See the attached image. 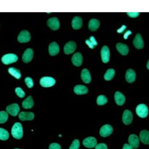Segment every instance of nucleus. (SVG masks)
<instances>
[{"label":"nucleus","mask_w":149,"mask_h":149,"mask_svg":"<svg viewBox=\"0 0 149 149\" xmlns=\"http://www.w3.org/2000/svg\"><path fill=\"white\" fill-rule=\"evenodd\" d=\"M12 136L16 139H21L23 136V130L21 124L18 122L14 123L13 127L12 128Z\"/></svg>","instance_id":"obj_1"},{"label":"nucleus","mask_w":149,"mask_h":149,"mask_svg":"<svg viewBox=\"0 0 149 149\" xmlns=\"http://www.w3.org/2000/svg\"><path fill=\"white\" fill-rule=\"evenodd\" d=\"M134 45L137 49H142L144 47V41L142 39V36L140 33H138L136 35L135 38H134L133 41Z\"/></svg>","instance_id":"obj_16"},{"label":"nucleus","mask_w":149,"mask_h":149,"mask_svg":"<svg viewBox=\"0 0 149 149\" xmlns=\"http://www.w3.org/2000/svg\"><path fill=\"white\" fill-rule=\"evenodd\" d=\"M89 40H90L91 42H92V43L93 45H94V47L96 46V45H98V42H97L96 40V39H95V37L94 36H91Z\"/></svg>","instance_id":"obj_39"},{"label":"nucleus","mask_w":149,"mask_h":149,"mask_svg":"<svg viewBox=\"0 0 149 149\" xmlns=\"http://www.w3.org/2000/svg\"><path fill=\"white\" fill-rule=\"evenodd\" d=\"M83 24L82 18L79 16H75L72 20V26L74 29H79L81 28Z\"/></svg>","instance_id":"obj_25"},{"label":"nucleus","mask_w":149,"mask_h":149,"mask_svg":"<svg viewBox=\"0 0 149 149\" xmlns=\"http://www.w3.org/2000/svg\"><path fill=\"white\" fill-rule=\"evenodd\" d=\"M33 58V51L31 48L26 49L22 55V61L24 63H29L31 61V60Z\"/></svg>","instance_id":"obj_12"},{"label":"nucleus","mask_w":149,"mask_h":149,"mask_svg":"<svg viewBox=\"0 0 149 149\" xmlns=\"http://www.w3.org/2000/svg\"><path fill=\"white\" fill-rule=\"evenodd\" d=\"M81 77L82 81L85 84H90L91 82V75L90 71L87 69L82 70L81 73Z\"/></svg>","instance_id":"obj_23"},{"label":"nucleus","mask_w":149,"mask_h":149,"mask_svg":"<svg viewBox=\"0 0 149 149\" xmlns=\"http://www.w3.org/2000/svg\"><path fill=\"white\" fill-rule=\"evenodd\" d=\"M128 142H129L130 145L132 146L133 148H137L139 146L140 139L135 134H132L129 136Z\"/></svg>","instance_id":"obj_15"},{"label":"nucleus","mask_w":149,"mask_h":149,"mask_svg":"<svg viewBox=\"0 0 149 149\" xmlns=\"http://www.w3.org/2000/svg\"><path fill=\"white\" fill-rule=\"evenodd\" d=\"M80 146V142L79 140L77 139H75L73 140V142H72V144L70 146L69 149H79Z\"/></svg>","instance_id":"obj_33"},{"label":"nucleus","mask_w":149,"mask_h":149,"mask_svg":"<svg viewBox=\"0 0 149 149\" xmlns=\"http://www.w3.org/2000/svg\"><path fill=\"white\" fill-rule=\"evenodd\" d=\"M47 26L53 31H56L60 28L59 20L56 17L50 18L47 22Z\"/></svg>","instance_id":"obj_6"},{"label":"nucleus","mask_w":149,"mask_h":149,"mask_svg":"<svg viewBox=\"0 0 149 149\" xmlns=\"http://www.w3.org/2000/svg\"><path fill=\"white\" fill-rule=\"evenodd\" d=\"M107 102H108V99L104 95H100L98 98H97L96 102L97 104L100 105V106H102V105L106 104Z\"/></svg>","instance_id":"obj_30"},{"label":"nucleus","mask_w":149,"mask_h":149,"mask_svg":"<svg viewBox=\"0 0 149 149\" xmlns=\"http://www.w3.org/2000/svg\"><path fill=\"white\" fill-rule=\"evenodd\" d=\"M49 149H61V146L58 143H52L49 145Z\"/></svg>","instance_id":"obj_37"},{"label":"nucleus","mask_w":149,"mask_h":149,"mask_svg":"<svg viewBox=\"0 0 149 149\" xmlns=\"http://www.w3.org/2000/svg\"><path fill=\"white\" fill-rule=\"evenodd\" d=\"M15 92L19 98H24V96H25V93L22 90V89L20 88H16L15 89Z\"/></svg>","instance_id":"obj_35"},{"label":"nucleus","mask_w":149,"mask_h":149,"mask_svg":"<svg viewBox=\"0 0 149 149\" xmlns=\"http://www.w3.org/2000/svg\"><path fill=\"white\" fill-rule=\"evenodd\" d=\"M115 74V70L113 69H109L107 71L106 73L104 74V78L106 81H111L114 77Z\"/></svg>","instance_id":"obj_29"},{"label":"nucleus","mask_w":149,"mask_h":149,"mask_svg":"<svg viewBox=\"0 0 149 149\" xmlns=\"http://www.w3.org/2000/svg\"><path fill=\"white\" fill-rule=\"evenodd\" d=\"M136 77V72L132 69H128L125 74V79L128 83H133L135 81Z\"/></svg>","instance_id":"obj_21"},{"label":"nucleus","mask_w":149,"mask_h":149,"mask_svg":"<svg viewBox=\"0 0 149 149\" xmlns=\"http://www.w3.org/2000/svg\"><path fill=\"white\" fill-rule=\"evenodd\" d=\"M83 144L84 146H86L87 148H94L96 146L97 144V140L94 137H88L85 138L83 141Z\"/></svg>","instance_id":"obj_13"},{"label":"nucleus","mask_w":149,"mask_h":149,"mask_svg":"<svg viewBox=\"0 0 149 149\" xmlns=\"http://www.w3.org/2000/svg\"><path fill=\"white\" fill-rule=\"evenodd\" d=\"M8 72L9 73L12 75L14 77L17 79H19L21 77V73H20V71L17 69H15L14 67H10L8 69Z\"/></svg>","instance_id":"obj_28"},{"label":"nucleus","mask_w":149,"mask_h":149,"mask_svg":"<svg viewBox=\"0 0 149 149\" xmlns=\"http://www.w3.org/2000/svg\"><path fill=\"white\" fill-rule=\"evenodd\" d=\"M101 58L104 63H108L110 61V50L107 45L103 46L101 49Z\"/></svg>","instance_id":"obj_7"},{"label":"nucleus","mask_w":149,"mask_h":149,"mask_svg":"<svg viewBox=\"0 0 149 149\" xmlns=\"http://www.w3.org/2000/svg\"><path fill=\"white\" fill-rule=\"evenodd\" d=\"M136 112L138 116H139L140 117L146 118L148 115V107L144 104H140L136 107Z\"/></svg>","instance_id":"obj_3"},{"label":"nucleus","mask_w":149,"mask_h":149,"mask_svg":"<svg viewBox=\"0 0 149 149\" xmlns=\"http://www.w3.org/2000/svg\"><path fill=\"white\" fill-rule=\"evenodd\" d=\"M132 33L131 31H127L125 33V34H124L123 38L125 39H127L128 37H129L130 35H132Z\"/></svg>","instance_id":"obj_40"},{"label":"nucleus","mask_w":149,"mask_h":149,"mask_svg":"<svg viewBox=\"0 0 149 149\" xmlns=\"http://www.w3.org/2000/svg\"><path fill=\"white\" fill-rule=\"evenodd\" d=\"M127 14L130 16V17L136 18V17H138V16H139L140 13L139 12H127Z\"/></svg>","instance_id":"obj_38"},{"label":"nucleus","mask_w":149,"mask_h":149,"mask_svg":"<svg viewBox=\"0 0 149 149\" xmlns=\"http://www.w3.org/2000/svg\"><path fill=\"white\" fill-rule=\"evenodd\" d=\"M9 138V133L7 130L0 127V140H7Z\"/></svg>","instance_id":"obj_31"},{"label":"nucleus","mask_w":149,"mask_h":149,"mask_svg":"<svg viewBox=\"0 0 149 149\" xmlns=\"http://www.w3.org/2000/svg\"><path fill=\"white\" fill-rule=\"evenodd\" d=\"M49 53L51 56H56L58 54L60 51L59 45L56 42H52L49 45L48 47Z\"/></svg>","instance_id":"obj_18"},{"label":"nucleus","mask_w":149,"mask_h":149,"mask_svg":"<svg viewBox=\"0 0 149 149\" xmlns=\"http://www.w3.org/2000/svg\"><path fill=\"white\" fill-rule=\"evenodd\" d=\"M8 113L13 117H16L20 111V107L18 104H12L6 107Z\"/></svg>","instance_id":"obj_10"},{"label":"nucleus","mask_w":149,"mask_h":149,"mask_svg":"<svg viewBox=\"0 0 149 149\" xmlns=\"http://www.w3.org/2000/svg\"><path fill=\"white\" fill-rule=\"evenodd\" d=\"M147 69H149V61H148V63H147Z\"/></svg>","instance_id":"obj_44"},{"label":"nucleus","mask_w":149,"mask_h":149,"mask_svg":"<svg viewBox=\"0 0 149 149\" xmlns=\"http://www.w3.org/2000/svg\"><path fill=\"white\" fill-rule=\"evenodd\" d=\"M77 47L76 43L74 41H69L64 47V52L66 54H71L75 51Z\"/></svg>","instance_id":"obj_8"},{"label":"nucleus","mask_w":149,"mask_h":149,"mask_svg":"<svg viewBox=\"0 0 149 149\" xmlns=\"http://www.w3.org/2000/svg\"><path fill=\"white\" fill-rule=\"evenodd\" d=\"M126 28H127V26H126L125 25H123L121 26V28H120L117 30V33H123L124 31L125 30Z\"/></svg>","instance_id":"obj_42"},{"label":"nucleus","mask_w":149,"mask_h":149,"mask_svg":"<svg viewBox=\"0 0 149 149\" xmlns=\"http://www.w3.org/2000/svg\"><path fill=\"white\" fill-rule=\"evenodd\" d=\"M123 123L125 125H130L132 123L133 120V114L129 110H125L123 112V117H122Z\"/></svg>","instance_id":"obj_11"},{"label":"nucleus","mask_w":149,"mask_h":149,"mask_svg":"<svg viewBox=\"0 0 149 149\" xmlns=\"http://www.w3.org/2000/svg\"><path fill=\"white\" fill-rule=\"evenodd\" d=\"M14 149H20V148H14Z\"/></svg>","instance_id":"obj_45"},{"label":"nucleus","mask_w":149,"mask_h":149,"mask_svg":"<svg viewBox=\"0 0 149 149\" xmlns=\"http://www.w3.org/2000/svg\"><path fill=\"white\" fill-rule=\"evenodd\" d=\"M141 142L144 144H149V132L148 130H142L140 133V138Z\"/></svg>","instance_id":"obj_26"},{"label":"nucleus","mask_w":149,"mask_h":149,"mask_svg":"<svg viewBox=\"0 0 149 149\" xmlns=\"http://www.w3.org/2000/svg\"><path fill=\"white\" fill-rule=\"evenodd\" d=\"M123 149H133V148H132V146H130V144H124V145H123Z\"/></svg>","instance_id":"obj_43"},{"label":"nucleus","mask_w":149,"mask_h":149,"mask_svg":"<svg viewBox=\"0 0 149 149\" xmlns=\"http://www.w3.org/2000/svg\"><path fill=\"white\" fill-rule=\"evenodd\" d=\"M22 107L25 109L33 108V107L34 105V102L31 96H28L27 98H26L25 100L22 102Z\"/></svg>","instance_id":"obj_27"},{"label":"nucleus","mask_w":149,"mask_h":149,"mask_svg":"<svg viewBox=\"0 0 149 149\" xmlns=\"http://www.w3.org/2000/svg\"><path fill=\"white\" fill-rule=\"evenodd\" d=\"M89 29L92 31H96L100 26V21L96 18H92L89 22Z\"/></svg>","instance_id":"obj_24"},{"label":"nucleus","mask_w":149,"mask_h":149,"mask_svg":"<svg viewBox=\"0 0 149 149\" xmlns=\"http://www.w3.org/2000/svg\"><path fill=\"white\" fill-rule=\"evenodd\" d=\"M8 113L6 111L0 112V123H4L8 121Z\"/></svg>","instance_id":"obj_32"},{"label":"nucleus","mask_w":149,"mask_h":149,"mask_svg":"<svg viewBox=\"0 0 149 149\" xmlns=\"http://www.w3.org/2000/svg\"><path fill=\"white\" fill-rule=\"evenodd\" d=\"M24 81H25V84L26 86L29 88H31L33 87L34 86V83H33V81L31 77H27L25 78V79H24Z\"/></svg>","instance_id":"obj_34"},{"label":"nucleus","mask_w":149,"mask_h":149,"mask_svg":"<svg viewBox=\"0 0 149 149\" xmlns=\"http://www.w3.org/2000/svg\"><path fill=\"white\" fill-rule=\"evenodd\" d=\"M95 149H108L107 145L104 143H100L98 144H96L95 146Z\"/></svg>","instance_id":"obj_36"},{"label":"nucleus","mask_w":149,"mask_h":149,"mask_svg":"<svg viewBox=\"0 0 149 149\" xmlns=\"http://www.w3.org/2000/svg\"><path fill=\"white\" fill-rule=\"evenodd\" d=\"M116 47H117V51L123 56L127 55L128 52H129V48H128L127 45L124 44V43H118L116 45Z\"/></svg>","instance_id":"obj_20"},{"label":"nucleus","mask_w":149,"mask_h":149,"mask_svg":"<svg viewBox=\"0 0 149 149\" xmlns=\"http://www.w3.org/2000/svg\"><path fill=\"white\" fill-rule=\"evenodd\" d=\"M72 63L76 67H80L82 65L83 56L79 52H77L72 56Z\"/></svg>","instance_id":"obj_17"},{"label":"nucleus","mask_w":149,"mask_h":149,"mask_svg":"<svg viewBox=\"0 0 149 149\" xmlns=\"http://www.w3.org/2000/svg\"><path fill=\"white\" fill-rule=\"evenodd\" d=\"M18 58L17 56L14 54H7L3 55L1 58V61L4 65H10L16 63L18 61Z\"/></svg>","instance_id":"obj_2"},{"label":"nucleus","mask_w":149,"mask_h":149,"mask_svg":"<svg viewBox=\"0 0 149 149\" xmlns=\"http://www.w3.org/2000/svg\"><path fill=\"white\" fill-rule=\"evenodd\" d=\"M31 39L30 33L28 31L24 30L20 33L19 36L18 37V41L20 43H26L29 42Z\"/></svg>","instance_id":"obj_9"},{"label":"nucleus","mask_w":149,"mask_h":149,"mask_svg":"<svg viewBox=\"0 0 149 149\" xmlns=\"http://www.w3.org/2000/svg\"><path fill=\"white\" fill-rule=\"evenodd\" d=\"M35 115L32 112H20L18 115V117L21 121H31L34 119Z\"/></svg>","instance_id":"obj_14"},{"label":"nucleus","mask_w":149,"mask_h":149,"mask_svg":"<svg viewBox=\"0 0 149 149\" xmlns=\"http://www.w3.org/2000/svg\"><path fill=\"white\" fill-rule=\"evenodd\" d=\"M56 80L51 77H43L40 79V85L43 88H50L55 85Z\"/></svg>","instance_id":"obj_4"},{"label":"nucleus","mask_w":149,"mask_h":149,"mask_svg":"<svg viewBox=\"0 0 149 149\" xmlns=\"http://www.w3.org/2000/svg\"><path fill=\"white\" fill-rule=\"evenodd\" d=\"M113 129L111 125H109V124H106V125H103L102 127L100 128V135L102 137H108L110 135H111L113 133Z\"/></svg>","instance_id":"obj_5"},{"label":"nucleus","mask_w":149,"mask_h":149,"mask_svg":"<svg viewBox=\"0 0 149 149\" xmlns=\"http://www.w3.org/2000/svg\"><path fill=\"white\" fill-rule=\"evenodd\" d=\"M115 100L117 105L122 106L125 102V97L120 92H116L115 94Z\"/></svg>","instance_id":"obj_19"},{"label":"nucleus","mask_w":149,"mask_h":149,"mask_svg":"<svg viewBox=\"0 0 149 149\" xmlns=\"http://www.w3.org/2000/svg\"><path fill=\"white\" fill-rule=\"evenodd\" d=\"M74 92L77 95H84L88 94V89L82 85H77L74 88Z\"/></svg>","instance_id":"obj_22"},{"label":"nucleus","mask_w":149,"mask_h":149,"mask_svg":"<svg viewBox=\"0 0 149 149\" xmlns=\"http://www.w3.org/2000/svg\"><path fill=\"white\" fill-rule=\"evenodd\" d=\"M86 43L88 45V47H90V48H91V49H94V45L92 44V42H91V41L89 40V39H88V40H86Z\"/></svg>","instance_id":"obj_41"}]
</instances>
